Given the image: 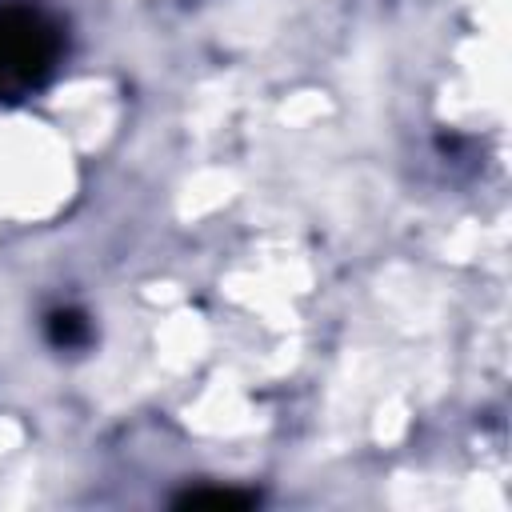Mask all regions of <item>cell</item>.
<instances>
[{
  "instance_id": "1",
  "label": "cell",
  "mask_w": 512,
  "mask_h": 512,
  "mask_svg": "<svg viewBox=\"0 0 512 512\" xmlns=\"http://www.w3.org/2000/svg\"><path fill=\"white\" fill-rule=\"evenodd\" d=\"M60 52V32L32 8H12L0 16V96H12L48 76Z\"/></svg>"
},
{
  "instance_id": "2",
  "label": "cell",
  "mask_w": 512,
  "mask_h": 512,
  "mask_svg": "<svg viewBox=\"0 0 512 512\" xmlns=\"http://www.w3.org/2000/svg\"><path fill=\"white\" fill-rule=\"evenodd\" d=\"M176 504L180 508H252L256 496L236 488H188L184 496H176Z\"/></svg>"
},
{
  "instance_id": "3",
  "label": "cell",
  "mask_w": 512,
  "mask_h": 512,
  "mask_svg": "<svg viewBox=\"0 0 512 512\" xmlns=\"http://www.w3.org/2000/svg\"><path fill=\"white\" fill-rule=\"evenodd\" d=\"M48 336H52L56 348H80V344L88 340V320H84V312H76V308H56V312L48 316Z\"/></svg>"
}]
</instances>
